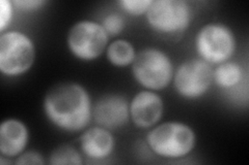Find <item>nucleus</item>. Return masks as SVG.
Here are the masks:
<instances>
[{"instance_id":"20","label":"nucleus","mask_w":249,"mask_h":165,"mask_svg":"<svg viewBox=\"0 0 249 165\" xmlns=\"http://www.w3.org/2000/svg\"><path fill=\"white\" fill-rule=\"evenodd\" d=\"M48 3L47 0H14L16 9L23 12H34L41 10Z\"/></svg>"},{"instance_id":"6","label":"nucleus","mask_w":249,"mask_h":165,"mask_svg":"<svg viewBox=\"0 0 249 165\" xmlns=\"http://www.w3.org/2000/svg\"><path fill=\"white\" fill-rule=\"evenodd\" d=\"M193 15V7L186 0H153L145 20L156 33L176 36L190 27Z\"/></svg>"},{"instance_id":"2","label":"nucleus","mask_w":249,"mask_h":165,"mask_svg":"<svg viewBox=\"0 0 249 165\" xmlns=\"http://www.w3.org/2000/svg\"><path fill=\"white\" fill-rule=\"evenodd\" d=\"M196 133L182 121L158 123L145 135L150 150L160 158L177 160L190 155L196 146Z\"/></svg>"},{"instance_id":"12","label":"nucleus","mask_w":249,"mask_h":165,"mask_svg":"<svg viewBox=\"0 0 249 165\" xmlns=\"http://www.w3.org/2000/svg\"><path fill=\"white\" fill-rule=\"evenodd\" d=\"M29 137L26 123L17 118L4 119L0 124V155L9 159L17 158L26 151Z\"/></svg>"},{"instance_id":"7","label":"nucleus","mask_w":249,"mask_h":165,"mask_svg":"<svg viewBox=\"0 0 249 165\" xmlns=\"http://www.w3.org/2000/svg\"><path fill=\"white\" fill-rule=\"evenodd\" d=\"M109 38L100 22L84 19L76 22L69 29L67 46L74 58L82 62H92L106 52Z\"/></svg>"},{"instance_id":"11","label":"nucleus","mask_w":249,"mask_h":165,"mask_svg":"<svg viewBox=\"0 0 249 165\" xmlns=\"http://www.w3.org/2000/svg\"><path fill=\"white\" fill-rule=\"evenodd\" d=\"M113 131L99 125L84 129L79 137V148L82 155L92 161L108 159L115 150Z\"/></svg>"},{"instance_id":"4","label":"nucleus","mask_w":249,"mask_h":165,"mask_svg":"<svg viewBox=\"0 0 249 165\" xmlns=\"http://www.w3.org/2000/svg\"><path fill=\"white\" fill-rule=\"evenodd\" d=\"M237 36L222 22H210L202 25L194 37V49L199 59L211 65L231 60L237 51Z\"/></svg>"},{"instance_id":"9","label":"nucleus","mask_w":249,"mask_h":165,"mask_svg":"<svg viewBox=\"0 0 249 165\" xmlns=\"http://www.w3.org/2000/svg\"><path fill=\"white\" fill-rule=\"evenodd\" d=\"M92 120L111 131L127 126L130 119V101L121 93H106L92 106Z\"/></svg>"},{"instance_id":"16","label":"nucleus","mask_w":249,"mask_h":165,"mask_svg":"<svg viewBox=\"0 0 249 165\" xmlns=\"http://www.w3.org/2000/svg\"><path fill=\"white\" fill-rule=\"evenodd\" d=\"M100 23L103 26L109 37H115L121 35L124 30V27H126V20H124V15L116 12L107 14L103 18L102 22Z\"/></svg>"},{"instance_id":"18","label":"nucleus","mask_w":249,"mask_h":165,"mask_svg":"<svg viewBox=\"0 0 249 165\" xmlns=\"http://www.w3.org/2000/svg\"><path fill=\"white\" fill-rule=\"evenodd\" d=\"M15 4L12 0H1L0 1V32H5L12 24L15 13Z\"/></svg>"},{"instance_id":"1","label":"nucleus","mask_w":249,"mask_h":165,"mask_svg":"<svg viewBox=\"0 0 249 165\" xmlns=\"http://www.w3.org/2000/svg\"><path fill=\"white\" fill-rule=\"evenodd\" d=\"M93 102L89 90L76 82L53 85L43 99L45 117L57 129L76 133L87 129L92 121Z\"/></svg>"},{"instance_id":"19","label":"nucleus","mask_w":249,"mask_h":165,"mask_svg":"<svg viewBox=\"0 0 249 165\" xmlns=\"http://www.w3.org/2000/svg\"><path fill=\"white\" fill-rule=\"evenodd\" d=\"M46 163L44 156L36 150H26L15 160L17 165H44Z\"/></svg>"},{"instance_id":"3","label":"nucleus","mask_w":249,"mask_h":165,"mask_svg":"<svg viewBox=\"0 0 249 165\" xmlns=\"http://www.w3.org/2000/svg\"><path fill=\"white\" fill-rule=\"evenodd\" d=\"M132 75L144 90L161 91L173 83L175 65L169 55L157 46H146L137 52Z\"/></svg>"},{"instance_id":"15","label":"nucleus","mask_w":249,"mask_h":165,"mask_svg":"<svg viewBox=\"0 0 249 165\" xmlns=\"http://www.w3.org/2000/svg\"><path fill=\"white\" fill-rule=\"evenodd\" d=\"M83 155L71 145H60L50 153L47 163L50 165H82Z\"/></svg>"},{"instance_id":"17","label":"nucleus","mask_w":249,"mask_h":165,"mask_svg":"<svg viewBox=\"0 0 249 165\" xmlns=\"http://www.w3.org/2000/svg\"><path fill=\"white\" fill-rule=\"evenodd\" d=\"M153 0H120L119 5L121 9L130 15L139 17V15H145L149 11Z\"/></svg>"},{"instance_id":"10","label":"nucleus","mask_w":249,"mask_h":165,"mask_svg":"<svg viewBox=\"0 0 249 165\" xmlns=\"http://www.w3.org/2000/svg\"><path fill=\"white\" fill-rule=\"evenodd\" d=\"M163 114L164 101L157 92L143 89L130 100V119L137 128H153L160 123Z\"/></svg>"},{"instance_id":"5","label":"nucleus","mask_w":249,"mask_h":165,"mask_svg":"<svg viewBox=\"0 0 249 165\" xmlns=\"http://www.w3.org/2000/svg\"><path fill=\"white\" fill-rule=\"evenodd\" d=\"M36 48L34 39L19 30L0 35V72L6 77L24 75L35 65Z\"/></svg>"},{"instance_id":"14","label":"nucleus","mask_w":249,"mask_h":165,"mask_svg":"<svg viewBox=\"0 0 249 165\" xmlns=\"http://www.w3.org/2000/svg\"><path fill=\"white\" fill-rule=\"evenodd\" d=\"M105 53L109 63L118 68L131 66L137 54L133 44L124 38H116L109 43Z\"/></svg>"},{"instance_id":"8","label":"nucleus","mask_w":249,"mask_h":165,"mask_svg":"<svg viewBox=\"0 0 249 165\" xmlns=\"http://www.w3.org/2000/svg\"><path fill=\"white\" fill-rule=\"evenodd\" d=\"M173 84L181 98L199 99L212 87L213 67L198 57L185 60L175 69Z\"/></svg>"},{"instance_id":"13","label":"nucleus","mask_w":249,"mask_h":165,"mask_svg":"<svg viewBox=\"0 0 249 165\" xmlns=\"http://www.w3.org/2000/svg\"><path fill=\"white\" fill-rule=\"evenodd\" d=\"M247 81V72L236 61H227L213 68V83L222 90H232Z\"/></svg>"}]
</instances>
